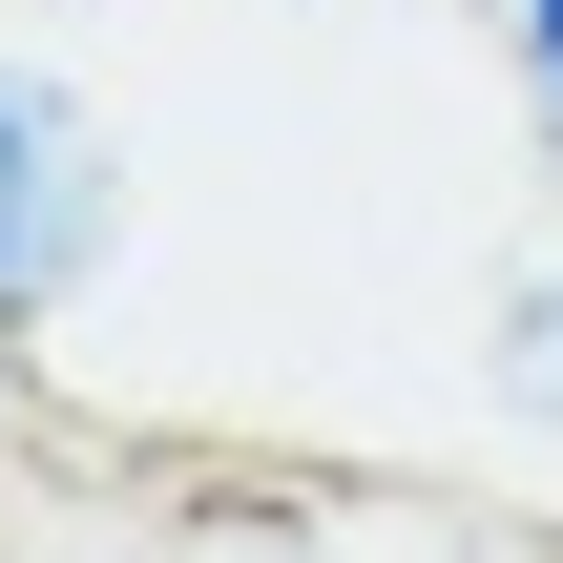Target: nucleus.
Returning a JSON list of instances; mask_svg holds the SVG:
<instances>
[{
    "label": "nucleus",
    "mask_w": 563,
    "mask_h": 563,
    "mask_svg": "<svg viewBox=\"0 0 563 563\" xmlns=\"http://www.w3.org/2000/svg\"><path fill=\"white\" fill-rule=\"evenodd\" d=\"M104 272H125V125L42 42H0V334L84 313Z\"/></svg>",
    "instance_id": "1"
},
{
    "label": "nucleus",
    "mask_w": 563,
    "mask_h": 563,
    "mask_svg": "<svg viewBox=\"0 0 563 563\" xmlns=\"http://www.w3.org/2000/svg\"><path fill=\"white\" fill-rule=\"evenodd\" d=\"M481 397H501V439H522V460H563V251L481 313Z\"/></svg>",
    "instance_id": "2"
},
{
    "label": "nucleus",
    "mask_w": 563,
    "mask_h": 563,
    "mask_svg": "<svg viewBox=\"0 0 563 563\" xmlns=\"http://www.w3.org/2000/svg\"><path fill=\"white\" fill-rule=\"evenodd\" d=\"M522 125H543V188H563V63H522Z\"/></svg>",
    "instance_id": "3"
},
{
    "label": "nucleus",
    "mask_w": 563,
    "mask_h": 563,
    "mask_svg": "<svg viewBox=\"0 0 563 563\" xmlns=\"http://www.w3.org/2000/svg\"><path fill=\"white\" fill-rule=\"evenodd\" d=\"M0 418H21V334H0Z\"/></svg>",
    "instance_id": "5"
},
{
    "label": "nucleus",
    "mask_w": 563,
    "mask_h": 563,
    "mask_svg": "<svg viewBox=\"0 0 563 563\" xmlns=\"http://www.w3.org/2000/svg\"><path fill=\"white\" fill-rule=\"evenodd\" d=\"M501 42H522V63H563V0H501Z\"/></svg>",
    "instance_id": "4"
}]
</instances>
